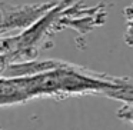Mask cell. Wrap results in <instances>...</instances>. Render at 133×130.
<instances>
[{
  "label": "cell",
  "mask_w": 133,
  "mask_h": 130,
  "mask_svg": "<svg viewBox=\"0 0 133 130\" xmlns=\"http://www.w3.org/2000/svg\"><path fill=\"white\" fill-rule=\"evenodd\" d=\"M7 66H10L9 61H7L4 57H2V56H0V77L3 76V73H4V70L7 69Z\"/></svg>",
  "instance_id": "cell-4"
},
{
  "label": "cell",
  "mask_w": 133,
  "mask_h": 130,
  "mask_svg": "<svg viewBox=\"0 0 133 130\" xmlns=\"http://www.w3.org/2000/svg\"><path fill=\"white\" fill-rule=\"evenodd\" d=\"M0 130H3V129H0Z\"/></svg>",
  "instance_id": "cell-5"
},
{
  "label": "cell",
  "mask_w": 133,
  "mask_h": 130,
  "mask_svg": "<svg viewBox=\"0 0 133 130\" xmlns=\"http://www.w3.org/2000/svg\"><path fill=\"white\" fill-rule=\"evenodd\" d=\"M116 116L120 120L130 123L133 126V103H123L116 110Z\"/></svg>",
  "instance_id": "cell-3"
},
{
  "label": "cell",
  "mask_w": 133,
  "mask_h": 130,
  "mask_svg": "<svg viewBox=\"0 0 133 130\" xmlns=\"http://www.w3.org/2000/svg\"><path fill=\"white\" fill-rule=\"evenodd\" d=\"M30 101L24 77H0V107Z\"/></svg>",
  "instance_id": "cell-1"
},
{
  "label": "cell",
  "mask_w": 133,
  "mask_h": 130,
  "mask_svg": "<svg viewBox=\"0 0 133 130\" xmlns=\"http://www.w3.org/2000/svg\"><path fill=\"white\" fill-rule=\"evenodd\" d=\"M123 16H124V23H126L124 42H126L127 46H133V4L124 7Z\"/></svg>",
  "instance_id": "cell-2"
}]
</instances>
